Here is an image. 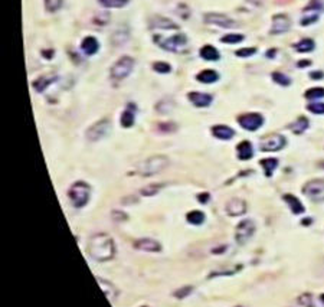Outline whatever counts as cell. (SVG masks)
<instances>
[{
  "mask_svg": "<svg viewBox=\"0 0 324 307\" xmlns=\"http://www.w3.org/2000/svg\"><path fill=\"white\" fill-rule=\"evenodd\" d=\"M87 253L94 261H108L116 256V244L108 234L100 232L90 238Z\"/></svg>",
  "mask_w": 324,
  "mask_h": 307,
  "instance_id": "cell-1",
  "label": "cell"
},
{
  "mask_svg": "<svg viewBox=\"0 0 324 307\" xmlns=\"http://www.w3.org/2000/svg\"><path fill=\"white\" fill-rule=\"evenodd\" d=\"M68 196H70L71 202L75 208H84L90 201L91 188H90L88 183H85L82 180H78L70 188Z\"/></svg>",
  "mask_w": 324,
  "mask_h": 307,
  "instance_id": "cell-2",
  "label": "cell"
},
{
  "mask_svg": "<svg viewBox=\"0 0 324 307\" xmlns=\"http://www.w3.org/2000/svg\"><path fill=\"white\" fill-rule=\"evenodd\" d=\"M167 166H169V159L162 154H156V156L146 159L139 166V173L141 176H153L163 172Z\"/></svg>",
  "mask_w": 324,
  "mask_h": 307,
  "instance_id": "cell-3",
  "label": "cell"
},
{
  "mask_svg": "<svg viewBox=\"0 0 324 307\" xmlns=\"http://www.w3.org/2000/svg\"><path fill=\"white\" fill-rule=\"evenodd\" d=\"M134 68V59L131 56H121L118 61L114 62V65L110 70V75L113 79L121 81L124 78H127Z\"/></svg>",
  "mask_w": 324,
  "mask_h": 307,
  "instance_id": "cell-4",
  "label": "cell"
},
{
  "mask_svg": "<svg viewBox=\"0 0 324 307\" xmlns=\"http://www.w3.org/2000/svg\"><path fill=\"white\" fill-rule=\"evenodd\" d=\"M110 131H111V121L108 118H102L87 130L85 137L88 142H100L101 139L107 137Z\"/></svg>",
  "mask_w": 324,
  "mask_h": 307,
  "instance_id": "cell-5",
  "label": "cell"
},
{
  "mask_svg": "<svg viewBox=\"0 0 324 307\" xmlns=\"http://www.w3.org/2000/svg\"><path fill=\"white\" fill-rule=\"evenodd\" d=\"M302 193L313 202H317V204L324 202V179L308 180L302 186Z\"/></svg>",
  "mask_w": 324,
  "mask_h": 307,
  "instance_id": "cell-6",
  "label": "cell"
},
{
  "mask_svg": "<svg viewBox=\"0 0 324 307\" xmlns=\"http://www.w3.org/2000/svg\"><path fill=\"white\" fill-rule=\"evenodd\" d=\"M255 222L252 219H242L235 228V239L239 245H245L255 232Z\"/></svg>",
  "mask_w": 324,
  "mask_h": 307,
  "instance_id": "cell-7",
  "label": "cell"
},
{
  "mask_svg": "<svg viewBox=\"0 0 324 307\" xmlns=\"http://www.w3.org/2000/svg\"><path fill=\"white\" fill-rule=\"evenodd\" d=\"M323 10V4L320 0H311L308 6L302 10L301 16V26H308L311 24H316L319 21V16Z\"/></svg>",
  "mask_w": 324,
  "mask_h": 307,
  "instance_id": "cell-8",
  "label": "cell"
},
{
  "mask_svg": "<svg viewBox=\"0 0 324 307\" xmlns=\"http://www.w3.org/2000/svg\"><path fill=\"white\" fill-rule=\"evenodd\" d=\"M285 137L281 134H270L265 136L261 143H259V149L262 152H278L281 149H284L285 146Z\"/></svg>",
  "mask_w": 324,
  "mask_h": 307,
  "instance_id": "cell-9",
  "label": "cell"
},
{
  "mask_svg": "<svg viewBox=\"0 0 324 307\" xmlns=\"http://www.w3.org/2000/svg\"><path fill=\"white\" fill-rule=\"evenodd\" d=\"M238 123L242 128L248 131H256L264 124V117L258 113H248V114H242L238 118Z\"/></svg>",
  "mask_w": 324,
  "mask_h": 307,
  "instance_id": "cell-10",
  "label": "cell"
},
{
  "mask_svg": "<svg viewBox=\"0 0 324 307\" xmlns=\"http://www.w3.org/2000/svg\"><path fill=\"white\" fill-rule=\"evenodd\" d=\"M187 45V38L183 33H177V35H173L167 39H164L160 47L169 52H182Z\"/></svg>",
  "mask_w": 324,
  "mask_h": 307,
  "instance_id": "cell-11",
  "label": "cell"
},
{
  "mask_svg": "<svg viewBox=\"0 0 324 307\" xmlns=\"http://www.w3.org/2000/svg\"><path fill=\"white\" fill-rule=\"evenodd\" d=\"M203 19H205V24L219 26V27H225V29H229V27H235L236 26L235 21H232L231 18H228L226 15H221V13H206Z\"/></svg>",
  "mask_w": 324,
  "mask_h": 307,
  "instance_id": "cell-12",
  "label": "cell"
},
{
  "mask_svg": "<svg viewBox=\"0 0 324 307\" xmlns=\"http://www.w3.org/2000/svg\"><path fill=\"white\" fill-rule=\"evenodd\" d=\"M291 27V21L287 15H275L273 18V27L270 30L271 35H281L288 32Z\"/></svg>",
  "mask_w": 324,
  "mask_h": 307,
  "instance_id": "cell-13",
  "label": "cell"
},
{
  "mask_svg": "<svg viewBox=\"0 0 324 307\" xmlns=\"http://www.w3.org/2000/svg\"><path fill=\"white\" fill-rule=\"evenodd\" d=\"M134 248L139 251H146V253H159L162 251V245L151 238H141L134 242Z\"/></svg>",
  "mask_w": 324,
  "mask_h": 307,
  "instance_id": "cell-14",
  "label": "cell"
},
{
  "mask_svg": "<svg viewBox=\"0 0 324 307\" xmlns=\"http://www.w3.org/2000/svg\"><path fill=\"white\" fill-rule=\"evenodd\" d=\"M226 213L231 215V216H239V215H244L247 212V202L244 199H239V198H233L231 199L226 206Z\"/></svg>",
  "mask_w": 324,
  "mask_h": 307,
  "instance_id": "cell-15",
  "label": "cell"
},
{
  "mask_svg": "<svg viewBox=\"0 0 324 307\" xmlns=\"http://www.w3.org/2000/svg\"><path fill=\"white\" fill-rule=\"evenodd\" d=\"M187 98L190 100V102L195 105V107H199V108H203V107H208L212 102V95L205 94V93H198V91H192L189 93Z\"/></svg>",
  "mask_w": 324,
  "mask_h": 307,
  "instance_id": "cell-16",
  "label": "cell"
},
{
  "mask_svg": "<svg viewBox=\"0 0 324 307\" xmlns=\"http://www.w3.org/2000/svg\"><path fill=\"white\" fill-rule=\"evenodd\" d=\"M150 27L153 29H164V30H174L177 29V25L174 24L173 21H170L169 18L164 16H153L150 18Z\"/></svg>",
  "mask_w": 324,
  "mask_h": 307,
  "instance_id": "cell-17",
  "label": "cell"
},
{
  "mask_svg": "<svg viewBox=\"0 0 324 307\" xmlns=\"http://www.w3.org/2000/svg\"><path fill=\"white\" fill-rule=\"evenodd\" d=\"M128 39H130V30H128V27H127L125 25H123L121 27L116 29V30L113 32V35H111V44H113L114 47L124 45Z\"/></svg>",
  "mask_w": 324,
  "mask_h": 307,
  "instance_id": "cell-18",
  "label": "cell"
},
{
  "mask_svg": "<svg viewBox=\"0 0 324 307\" xmlns=\"http://www.w3.org/2000/svg\"><path fill=\"white\" fill-rule=\"evenodd\" d=\"M212 134L219 139V140H231L232 137L235 136V131L233 128H231L229 126H225V124H218V126H213L212 127Z\"/></svg>",
  "mask_w": 324,
  "mask_h": 307,
  "instance_id": "cell-19",
  "label": "cell"
},
{
  "mask_svg": "<svg viewBox=\"0 0 324 307\" xmlns=\"http://www.w3.org/2000/svg\"><path fill=\"white\" fill-rule=\"evenodd\" d=\"M236 154L239 160H249L254 156V149L252 144L248 140H244L236 146Z\"/></svg>",
  "mask_w": 324,
  "mask_h": 307,
  "instance_id": "cell-20",
  "label": "cell"
},
{
  "mask_svg": "<svg viewBox=\"0 0 324 307\" xmlns=\"http://www.w3.org/2000/svg\"><path fill=\"white\" fill-rule=\"evenodd\" d=\"M134 118H136V105L134 104H128L127 108L123 111L120 123L124 128H130L134 124Z\"/></svg>",
  "mask_w": 324,
  "mask_h": 307,
  "instance_id": "cell-21",
  "label": "cell"
},
{
  "mask_svg": "<svg viewBox=\"0 0 324 307\" xmlns=\"http://www.w3.org/2000/svg\"><path fill=\"white\" fill-rule=\"evenodd\" d=\"M56 78H58L56 75H42V77H39L36 81H33L32 85H33V88H35L38 93H44L50 84H53V82L56 81Z\"/></svg>",
  "mask_w": 324,
  "mask_h": 307,
  "instance_id": "cell-22",
  "label": "cell"
},
{
  "mask_svg": "<svg viewBox=\"0 0 324 307\" xmlns=\"http://www.w3.org/2000/svg\"><path fill=\"white\" fill-rule=\"evenodd\" d=\"M284 201H285V204L290 206L291 212L294 213V215H301V213H304V211H305V208H304V205L300 202V199L296 198L294 195H284Z\"/></svg>",
  "mask_w": 324,
  "mask_h": 307,
  "instance_id": "cell-23",
  "label": "cell"
},
{
  "mask_svg": "<svg viewBox=\"0 0 324 307\" xmlns=\"http://www.w3.org/2000/svg\"><path fill=\"white\" fill-rule=\"evenodd\" d=\"M81 49H82V52H84L85 55H90V56H91V55L98 52L100 44H98V41H97L94 36H87V38L81 42Z\"/></svg>",
  "mask_w": 324,
  "mask_h": 307,
  "instance_id": "cell-24",
  "label": "cell"
},
{
  "mask_svg": "<svg viewBox=\"0 0 324 307\" xmlns=\"http://www.w3.org/2000/svg\"><path fill=\"white\" fill-rule=\"evenodd\" d=\"M196 79L202 84H213L219 79V74L213 70H205L196 75Z\"/></svg>",
  "mask_w": 324,
  "mask_h": 307,
  "instance_id": "cell-25",
  "label": "cell"
},
{
  "mask_svg": "<svg viewBox=\"0 0 324 307\" xmlns=\"http://www.w3.org/2000/svg\"><path fill=\"white\" fill-rule=\"evenodd\" d=\"M200 58H203L205 61H218L221 58L219 55V51L212 45H205L200 49Z\"/></svg>",
  "mask_w": 324,
  "mask_h": 307,
  "instance_id": "cell-26",
  "label": "cell"
},
{
  "mask_svg": "<svg viewBox=\"0 0 324 307\" xmlns=\"http://www.w3.org/2000/svg\"><path fill=\"white\" fill-rule=\"evenodd\" d=\"M97 281L100 284V287L102 288V291L105 293V296H107V299L110 300V302H113L114 300V297L117 296V290L116 287L113 285V284L110 283V281H107V280H102V279H97Z\"/></svg>",
  "mask_w": 324,
  "mask_h": 307,
  "instance_id": "cell-27",
  "label": "cell"
},
{
  "mask_svg": "<svg viewBox=\"0 0 324 307\" xmlns=\"http://www.w3.org/2000/svg\"><path fill=\"white\" fill-rule=\"evenodd\" d=\"M259 165L262 166L264 172H265V176L271 178L274 170L278 167V159H274V157H268V159H262L259 162Z\"/></svg>",
  "mask_w": 324,
  "mask_h": 307,
  "instance_id": "cell-28",
  "label": "cell"
},
{
  "mask_svg": "<svg viewBox=\"0 0 324 307\" xmlns=\"http://www.w3.org/2000/svg\"><path fill=\"white\" fill-rule=\"evenodd\" d=\"M290 128L296 134H302L308 128V120L305 117H299L293 124H290Z\"/></svg>",
  "mask_w": 324,
  "mask_h": 307,
  "instance_id": "cell-29",
  "label": "cell"
},
{
  "mask_svg": "<svg viewBox=\"0 0 324 307\" xmlns=\"http://www.w3.org/2000/svg\"><path fill=\"white\" fill-rule=\"evenodd\" d=\"M186 219L190 225H202L205 222V213L202 211H190L186 215Z\"/></svg>",
  "mask_w": 324,
  "mask_h": 307,
  "instance_id": "cell-30",
  "label": "cell"
},
{
  "mask_svg": "<svg viewBox=\"0 0 324 307\" xmlns=\"http://www.w3.org/2000/svg\"><path fill=\"white\" fill-rule=\"evenodd\" d=\"M314 47H316V44H314L313 39H302V41L297 42L294 45V49L297 52H301V53H307V52H311L314 49Z\"/></svg>",
  "mask_w": 324,
  "mask_h": 307,
  "instance_id": "cell-31",
  "label": "cell"
},
{
  "mask_svg": "<svg viewBox=\"0 0 324 307\" xmlns=\"http://www.w3.org/2000/svg\"><path fill=\"white\" fill-rule=\"evenodd\" d=\"M101 6L107 7V9H121L125 4H128L130 0H98Z\"/></svg>",
  "mask_w": 324,
  "mask_h": 307,
  "instance_id": "cell-32",
  "label": "cell"
},
{
  "mask_svg": "<svg viewBox=\"0 0 324 307\" xmlns=\"http://www.w3.org/2000/svg\"><path fill=\"white\" fill-rule=\"evenodd\" d=\"M304 97L307 100H319V98H323L324 97V88L322 87H314V88H310L305 91Z\"/></svg>",
  "mask_w": 324,
  "mask_h": 307,
  "instance_id": "cell-33",
  "label": "cell"
},
{
  "mask_svg": "<svg viewBox=\"0 0 324 307\" xmlns=\"http://www.w3.org/2000/svg\"><path fill=\"white\" fill-rule=\"evenodd\" d=\"M273 79H274L275 84H279V85H282V87H288V85L291 84V78L287 77V75L282 74V72H274V74H273Z\"/></svg>",
  "mask_w": 324,
  "mask_h": 307,
  "instance_id": "cell-34",
  "label": "cell"
},
{
  "mask_svg": "<svg viewBox=\"0 0 324 307\" xmlns=\"http://www.w3.org/2000/svg\"><path fill=\"white\" fill-rule=\"evenodd\" d=\"M244 41V35L241 33H229V35H225L224 38H221V42L224 44H239Z\"/></svg>",
  "mask_w": 324,
  "mask_h": 307,
  "instance_id": "cell-35",
  "label": "cell"
},
{
  "mask_svg": "<svg viewBox=\"0 0 324 307\" xmlns=\"http://www.w3.org/2000/svg\"><path fill=\"white\" fill-rule=\"evenodd\" d=\"M64 0H45V7L48 12H58L62 7Z\"/></svg>",
  "mask_w": 324,
  "mask_h": 307,
  "instance_id": "cell-36",
  "label": "cell"
},
{
  "mask_svg": "<svg viewBox=\"0 0 324 307\" xmlns=\"http://www.w3.org/2000/svg\"><path fill=\"white\" fill-rule=\"evenodd\" d=\"M162 188L163 185H149V186H146V188H143V189L140 190V193L143 196H151V195H156Z\"/></svg>",
  "mask_w": 324,
  "mask_h": 307,
  "instance_id": "cell-37",
  "label": "cell"
},
{
  "mask_svg": "<svg viewBox=\"0 0 324 307\" xmlns=\"http://www.w3.org/2000/svg\"><path fill=\"white\" fill-rule=\"evenodd\" d=\"M153 70L156 72H159V74H169V72L172 71V67L167 64V62H154L153 64Z\"/></svg>",
  "mask_w": 324,
  "mask_h": 307,
  "instance_id": "cell-38",
  "label": "cell"
},
{
  "mask_svg": "<svg viewBox=\"0 0 324 307\" xmlns=\"http://www.w3.org/2000/svg\"><path fill=\"white\" fill-rule=\"evenodd\" d=\"M255 52H256V48H241V49H238L235 53H236V56H239V58H249V56H252Z\"/></svg>",
  "mask_w": 324,
  "mask_h": 307,
  "instance_id": "cell-39",
  "label": "cell"
},
{
  "mask_svg": "<svg viewBox=\"0 0 324 307\" xmlns=\"http://www.w3.org/2000/svg\"><path fill=\"white\" fill-rule=\"evenodd\" d=\"M307 110L314 114H324V102H311L307 105Z\"/></svg>",
  "mask_w": 324,
  "mask_h": 307,
  "instance_id": "cell-40",
  "label": "cell"
},
{
  "mask_svg": "<svg viewBox=\"0 0 324 307\" xmlns=\"http://www.w3.org/2000/svg\"><path fill=\"white\" fill-rule=\"evenodd\" d=\"M157 128H159V131L173 133L177 127H176V124H173V123H160V124L157 126Z\"/></svg>",
  "mask_w": 324,
  "mask_h": 307,
  "instance_id": "cell-41",
  "label": "cell"
},
{
  "mask_svg": "<svg viewBox=\"0 0 324 307\" xmlns=\"http://www.w3.org/2000/svg\"><path fill=\"white\" fill-rule=\"evenodd\" d=\"M324 77V74L323 72H311V74H310V78H313V79H322V78H323Z\"/></svg>",
  "mask_w": 324,
  "mask_h": 307,
  "instance_id": "cell-42",
  "label": "cell"
},
{
  "mask_svg": "<svg viewBox=\"0 0 324 307\" xmlns=\"http://www.w3.org/2000/svg\"><path fill=\"white\" fill-rule=\"evenodd\" d=\"M198 199H199V201H200L202 204H206V202H208V199H209V195H208V193L199 195V196H198Z\"/></svg>",
  "mask_w": 324,
  "mask_h": 307,
  "instance_id": "cell-43",
  "label": "cell"
},
{
  "mask_svg": "<svg viewBox=\"0 0 324 307\" xmlns=\"http://www.w3.org/2000/svg\"><path fill=\"white\" fill-rule=\"evenodd\" d=\"M192 290V287H185V293H189ZM180 291H177V293H174V296H179V297H183V296H186V294H179Z\"/></svg>",
  "mask_w": 324,
  "mask_h": 307,
  "instance_id": "cell-44",
  "label": "cell"
},
{
  "mask_svg": "<svg viewBox=\"0 0 324 307\" xmlns=\"http://www.w3.org/2000/svg\"><path fill=\"white\" fill-rule=\"evenodd\" d=\"M308 65H310V61H300V62H299V67H300V68L308 67Z\"/></svg>",
  "mask_w": 324,
  "mask_h": 307,
  "instance_id": "cell-45",
  "label": "cell"
},
{
  "mask_svg": "<svg viewBox=\"0 0 324 307\" xmlns=\"http://www.w3.org/2000/svg\"><path fill=\"white\" fill-rule=\"evenodd\" d=\"M248 1H249V3H252V4H258V6H259V4H262V0H248Z\"/></svg>",
  "mask_w": 324,
  "mask_h": 307,
  "instance_id": "cell-46",
  "label": "cell"
},
{
  "mask_svg": "<svg viewBox=\"0 0 324 307\" xmlns=\"http://www.w3.org/2000/svg\"><path fill=\"white\" fill-rule=\"evenodd\" d=\"M320 300H322V303L324 305V294H322V296H320Z\"/></svg>",
  "mask_w": 324,
  "mask_h": 307,
  "instance_id": "cell-47",
  "label": "cell"
},
{
  "mask_svg": "<svg viewBox=\"0 0 324 307\" xmlns=\"http://www.w3.org/2000/svg\"><path fill=\"white\" fill-rule=\"evenodd\" d=\"M281 3H287V1H290V0H279Z\"/></svg>",
  "mask_w": 324,
  "mask_h": 307,
  "instance_id": "cell-48",
  "label": "cell"
}]
</instances>
